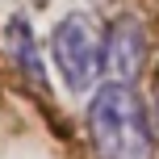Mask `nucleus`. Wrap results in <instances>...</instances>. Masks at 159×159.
Instances as JSON below:
<instances>
[{"label": "nucleus", "instance_id": "obj_1", "mask_svg": "<svg viewBox=\"0 0 159 159\" xmlns=\"http://www.w3.org/2000/svg\"><path fill=\"white\" fill-rule=\"evenodd\" d=\"M88 138L101 159H151L155 134L134 84L105 80L88 101Z\"/></svg>", "mask_w": 159, "mask_h": 159}, {"label": "nucleus", "instance_id": "obj_2", "mask_svg": "<svg viewBox=\"0 0 159 159\" xmlns=\"http://www.w3.org/2000/svg\"><path fill=\"white\" fill-rule=\"evenodd\" d=\"M50 63L67 92H88L92 80L105 71V38L88 13H67L50 30Z\"/></svg>", "mask_w": 159, "mask_h": 159}, {"label": "nucleus", "instance_id": "obj_3", "mask_svg": "<svg viewBox=\"0 0 159 159\" xmlns=\"http://www.w3.org/2000/svg\"><path fill=\"white\" fill-rule=\"evenodd\" d=\"M147 63V30L138 17H117L105 34V75L134 84Z\"/></svg>", "mask_w": 159, "mask_h": 159}, {"label": "nucleus", "instance_id": "obj_4", "mask_svg": "<svg viewBox=\"0 0 159 159\" xmlns=\"http://www.w3.org/2000/svg\"><path fill=\"white\" fill-rule=\"evenodd\" d=\"M4 42H8V55H13L17 71H21L25 80H34V84H46V67H42V55H38V38H34V30H30L25 17H8Z\"/></svg>", "mask_w": 159, "mask_h": 159}, {"label": "nucleus", "instance_id": "obj_5", "mask_svg": "<svg viewBox=\"0 0 159 159\" xmlns=\"http://www.w3.org/2000/svg\"><path fill=\"white\" fill-rule=\"evenodd\" d=\"M34 4H46V0H34Z\"/></svg>", "mask_w": 159, "mask_h": 159}]
</instances>
